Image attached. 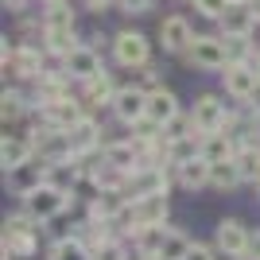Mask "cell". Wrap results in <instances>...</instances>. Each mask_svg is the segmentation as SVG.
<instances>
[{
	"label": "cell",
	"mask_w": 260,
	"mask_h": 260,
	"mask_svg": "<svg viewBox=\"0 0 260 260\" xmlns=\"http://www.w3.org/2000/svg\"><path fill=\"white\" fill-rule=\"evenodd\" d=\"M39 225L43 221H35L27 210H16V214H8L4 217V252L8 256H16V260H31L35 252H39Z\"/></svg>",
	"instance_id": "6da1fadb"
},
{
	"label": "cell",
	"mask_w": 260,
	"mask_h": 260,
	"mask_svg": "<svg viewBox=\"0 0 260 260\" xmlns=\"http://www.w3.org/2000/svg\"><path fill=\"white\" fill-rule=\"evenodd\" d=\"M74 198L78 194H66V190H58L54 183H39L31 194L20 198V206L27 210L35 221H43V225H47V221H54V217H62L66 210H74Z\"/></svg>",
	"instance_id": "7a4b0ae2"
},
{
	"label": "cell",
	"mask_w": 260,
	"mask_h": 260,
	"mask_svg": "<svg viewBox=\"0 0 260 260\" xmlns=\"http://www.w3.org/2000/svg\"><path fill=\"white\" fill-rule=\"evenodd\" d=\"M89 109L82 105V98H62V101H35V109H31V124H39V128H62V132H70L78 124V120L86 117Z\"/></svg>",
	"instance_id": "3957f363"
},
{
	"label": "cell",
	"mask_w": 260,
	"mask_h": 260,
	"mask_svg": "<svg viewBox=\"0 0 260 260\" xmlns=\"http://www.w3.org/2000/svg\"><path fill=\"white\" fill-rule=\"evenodd\" d=\"M109 51H113V62L124 66V70H144L152 62V39L136 27H124L109 39Z\"/></svg>",
	"instance_id": "277c9868"
},
{
	"label": "cell",
	"mask_w": 260,
	"mask_h": 260,
	"mask_svg": "<svg viewBox=\"0 0 260 260\" xmlns=\"http://www.w3.org/2000/svg\"><path fill=\"white\" fill-rule=\"evenodd\" d=\"M186 62L194 70H206V74H221L229 66V51H225V35H194V43L186 51Z\"/></svg>",
	"instance_id": "5b68a950"
},
{
	"label": "cell",
	"mask_w": 260,
	"mask_h": 260,
	"mask_svg": "<svg viewBox=\"0 0 260 260\" xmlns=\"http://www.w3.org/2000/svg\"><path fill=\"white\" fill-rule=\"evenodd\" d=\"M249 245H252V229L237 217H221L214 225V249L225 260H249Z\"/></svg>",
	"instance_id": "8992f818"
},
{
	"label": "cell",
	"mask_w": 260,
	"mask_h": 260,
	"mask_svg": "<svg viewBox=\"0 0 260 260\" xmlns=\"http://www.w3.org/2000/svg\"><path fill=\"white\" fill-rule=\"evenodd\" d=\"M221 86H225V98L233 105H245V101L260 98V74L252 62H229L221 70Z\"/></svg>",
	"instance_id": "52a82bcc"
},
{
	"label": "cell",
	"mask_w": 260,
	"mask_h": 260,
	"mask_svg": "<svg viewBox=\"0 0 260 260\" xmlns=\"http://www.w3.org/2000/svg\"><path fill=\"white\" fill-rule=\"evenodd\" d=\"M128 214H132V225L136 229L167 225V217H171V190H155V194L128 198Z\"/></svg>",
	"instance_id": "ba28073f"
},
{
	"label": "cell",
	"mask_w": 260,
	"mask_h": 260,
	"mask_svg": "<svg viewBox=\"0 0 260 260\" xmlns=\"http://www.w3.org/2000/svg\"><path fill=\"white\" fill-rule=\"evenodd\" d=\"M229 113H233V105H225V98H217V93H202L190 105V120H194V128L202 136L206 132H221L229 124Z\"/></svg>",
	"instance_id": "9c48e42d"
},
{
	"label": "cell",
	"mask_w": 260,
	"mask_h": 260,
	"mask_svg": "<svg viewBox=\"0 0 260 260\" xmlns=\"http://www.w3.org/2000/svg\"><path fill=\"white\" fill-rule=\"evenodd\" d=\"M109 113H113L124 128H132L136 120L148 117V86H120L113 105H109Z\"/></svg>",
	"instance_id": "30bf717a"
},
{
	"label": "cell",
	"mask_w": 260,
	"mask_h": 260,
	"mask_svg": "<svg viewBox=\"0 0 260 260\" xmlns=\"http://www.w3.org/2000/svg\"><path fill=\"white\" fill-rule=\"evenodd\" d=\"M194 35L198 31L190 27L186 16H167V20H159V47H163V54H171V58H186Z\"/></svg>",
	"instance_id": "8fae6325"
},
{
	"label": "cell",
	"mask_w": 260,
	"mask_h": 260,
	"mask_svg": "<svg viewBox=\"0 0 260 260\" xmlns=\"http://www.w3.org/2000/svg\"><path fill=\"white\" fill-rule=\"evenodd\" d=\"M35 136V155L43 163H62V159H74V140H70V132L62 128H31Z\"/></svg>",
	"instance_id": "7c38bea8"
},
{
	"label": "cell",
	"mask_w": 260,
	"mask_h": 260,
	"mask_svg": "<svg viewBox=\"0 0 260 260\" xmlns=\"http://www.w3.org/2000/svg\"><path fill=\"white\" fill-rule=\"evenodd\" d=\"M62 70L82 86V82H89V78H98L101 70H105V62H101V51L93 43H78L74 51L62 54Z\"/></svg>",
	"instance_id": "4fadbf2b"
},
{
	"label": "cell",
	"mask_w": 260,
	"mask_h": 260,
	"mask_svg": "<svg viewBox=\"0 0 260 260\" xmlns=\"http://www.w3.org/2000/svg\"><path fill=\"white\" fill-rule=\"evenodd\" d=\"M4 183H8V190L16 198H23V194H31L39 183H47V163L35 155V159H27V163H20V167H12V171H4Z\"/></svg>",
	"instance_id": "5bb4252c"
},
{
	"label": "cell",
	"mask_w": 260,
	"mask_h": 260,
	"mask_svg": "<svg viewBox=\"0 0 260 260\" xmlns=\"http://www.w3.org/2000/svg\"><path fill=\"white\" fill-rule=\"evenodd\" d=\"M117 82H113V74L109 70H101L98 78H89V82H82L78 86V98H82V105L89 109V113H98V109H109L113 105V98H117Z\"/></svg>",
	"instance_id": "9a60e30c"
},
{
	"label": "cell",
	"mask_w": 260,
	"mask_h": 260,
	"mask_svg": "<svg viewBox=\"0 0 260 260\" xmlns=\"http://www.w3.org/2000/svg\"><path fill=\"white\" fill-rule=\"evenodd\" d=\"M101 159L113 163V167H120V171H136L144 163V152H140V144L132 140V136H117V140L101 144Z\"/></svg>",
	"instance_id": "2e32d148"
},
{
	"label": "cell",
	"mask_w": 260,
	"mask_h": 260,
	"mask_svg": "<svg viewBox=\"0 0 260 260\" xmlns=\"http://www.w3.org/2000/svg\"><path fill=\"white\" fill-rule=\"evenodd\" d=\"M256 12H252V4L249 0H233L225 8V16L217 20V31L221 35H252L256 31Z\"/></svg>",
	"instance_id": "e0dca14e"
},
{
	"label": "cell",
	"mask_w": 260,
	"mask_h": 260,
	"mask_svg": "<svg viewBox=\"0 0 260 260\" xmlns=\"http://www.w3.org/2000/svg\"><path fill=\"white\" fill-rule=\"evenodd\" d=\"M179 113H183V105H179V98H175V89H167L163 82L148 86V117H152V120L167 124V120L179 117Z\"/></svg>",
	"instance_id": "ac0fdd59"
},
{
	"label": "cell",
	"mask_w": 260,
	"mask_h": 260,
	"mask_svg": "<svg viewBox=\"0 0 260 260\" xmlns=\"http://www.w3.org/2000/svg\"><path fill=\"white\" fill-rule=\"evenodd\" d=\"M175 183L183 186V190H206L210 186V159L206 155H194V159H186V163H179L175 167Z\"/></svg>",
	"instance_id": "d6986e66"
},
{
	"label": "cell",
	"mask_w": 260,
	"mask_h": 260,
	"mask_svg": "<svg viewBox=\"0 0 260 260\" xmlns=\"http://www.w3.org/2000/svg\"><path fill=\"white\" fill-rule=\"evenodd\" d=\"M241 183H245V175H241L237 159H217V163H210V190L229 194V190H237Z\"/></svg>",
	"instance_id": "ffe728a7"
},
{
	"label": "cell",
	"mask_w": 260,
	"mask_h": 260,
	"mask_svg": "<svg viewBox=\"0 0 260 260\" xmlns=\"http://www.w3.org/2000/svg\"><path fill=\"white\" fill-rule=\"evenodd\" d=\"M237 136H233V132H206V136H202V155H206L210 163H217V159H233V155H237Z\"/></svg>",
	"instance_id": "44dd1931"
},
{
	"label": "cell",
	"mask_w": 260,
	"mask_h": 260,
	"mask_svg": "<svg viewBox=\"0 0 260 260\" xmlns=\"http://www.w3.org/2000/svg\"><path fill=\"white\" fill-rule=\"evenodd\" d=\"M47 260H93V252L78 241V233H62V237L51 241L47 249Z\"/></svg>",
	"instance_id": "7402d4cb"
},
{
	"label": "cell",
	"mask_w": 260,
	"mask_h": 260,
	"mask_svg": "<svg viewBox=\"0 0 260 260\" xmlns=\"http://www.w3.org/2000/svg\"><path fill=\"white\" fill-rule=\"evenodd\" d=\"M167 229L171 225H144V229H136V233H132V249L140 252V256H159V249H163V237H167Z\"/></svg>",
	"instance_id": "603a6c76"
},
{
	"label": "cell",
	"mask_w": 260,
	"mask_h": 260,
	"mask_svg": "<svg viewBox=\"0 0 260 260\" xmlns=\"http://www.w3.org/2000/svg\"><path fill=\"white\" fill-rule=\"evenodd\" d=\"M78 43H82V39H78V27H43V47H47V54H58V58H62V54L74 51Z\"/></svg>",
	"instance_id": "cb8c5ba5"
},
{
	"label": "cell",
	"mask_w": 260,
	"mask_h": 260,
	"mask_svg": "<svg viewBox=\"0 0 260 260\" xmlns=\"http://www.w3.org/2000/svg\"><path fill=\"white\" fill-rule=\"evenodd\" d=\"M39 23H43V27H78V16H74V8H70V0H62V4H43Z\"/></svg>",
	"instance_id": "d4e9b609"
},
{
	"label": "cell",
	"mask_w": 260,
	"mask_h": 260,
	"mask_svg": "<svg viewBox=\"0 0 260 260\" xmlns=\"http://www.w3.org/2000/svg\"><path fill=\"white\" fill-rule=\"evenodd\" d=\"M190 245H194V241L186 237L183 229H167V237H163V249H159V256H155V260H186Z\"/></svg>",
	"instance_id": "484cf974"
},
{
	"label": "cell",
	"mask_w": 260,
	"mask_h": 260,
	"mask_svg": "<svg viewBox=\"0 0 260 260\" xmlns=\"http://www.w3.org/2000/svg\"><path fill=\"white\" fill-rule=\"evenodd\" d=\"M233 159H237L245 183H260V148H256V144H241Z\"/></svg>",
	"instance_id": "4316f807"
},
{
	"label": "cell",
	"mask_w": 260,
	"mask_h": 260,
	"mask_svg": "<svg viewBox=\"0 0 260 260\" xmlns=\"http://www.w3.org/2000/svg\"><path fill=\"white\" fill-rule=\"evenodd\" d=\"M163 132H167V140H183V136H202V132L194 128V120H190V109H183L179 117H171L167 124H163Z\"/></svg>",
	"instance_id": "83f0119b"
},
{
	"label": "cell",
	"mask_w": 260,
	"mask_h": 260,
	"mask_svg": "<svg viewBox=\"0 0 260 260\" xmlns=\"http://www.w3.org/2000/svg\"><path fill=\"white\" fill-rule=\"evenodd\" d=\"M190 4H194V12L198 16H202V20H221V16H225V8L229 4H233V0H190Z\"/></svg>",
	"instance_id": "f1b7e54d"
},
{
	"label": "cell",
	"mask_w": 260,
	"mask_h": 260,
	"mask_svg": "<svg viewBox=\"0 0 260 260\" xmlns=\"http://www.w3.org/2000/svg\"><path fill=\"white\" fill-rule=\"evenodd\" d=\"M155 4L159 0H117V12H124V16H148Z\"/></svg>",
	"instance_id": "f546056e"
},
{
	"label": "cell",
	"mask_w": 260,
	"mask_h": 260,
	"mask_svg": "<svg viewBox=\"0 0 260 260\" xmlns=\"http://www.w3.org/2000/svg\"><path fill=\"white\" fill-rule=\"evenodd\" d=\"M221 252L214 249V245H202V241H194L190 245V252H186V260H217Z\"/></svg>",
	"instance_id": "4dcf8cb0"
},
{
	"label": "cell",
	"mask_w": 260,
	"mask_h": 260,
	"mask_svg": "<svg viewBox=\"0 0 260 260\" xmlns=\"http://www.w3.org/2000/svg\"><path fill=\"white\" fill-rule=\"evenodd\" d=\"M86 12H93V16H105L109 8H117V0H78Z\"/></svg>",
	"instance_id": "1f68e13d"
},
{
	"label": "cell",
	"mask_w": 260,
	"mask_h": 260,
	"mask_svg": "<svg viewBox=\"0 0 260 260\" xmlns=\"http://www.w3.org/2000/svg\"><path fill=\"white\" fill-rule=\"evenodd\" d=\"M27 4H31V0H4V8H8L12 16H27Z\"/></svg>",
	"instance_id": "d6a6232c"
},
{
	"label": "cell",
	"mask_w": 260,
	"mask_h": 260,
	"mask_svg": "<svg viewBox=\"0 0 260 260\" xmlns=\"http://www.w3.org/2000/svg\"><path fill=\"white\" fill-rule=\"evenodd\" d=\"M249 260H260V229H252V245H249Z\"/></svg>",
	"instance_id": "836d02e7"
},
{
	"label": "cell",
	"mask_w": 260,
	"mask_h": 260,
	"mask_svg": "<svg viewBox=\"0 0 260 260\" xmlns=\"http://www.w3.org/2000/svg\"><path fill=\"white\" fill-rule=\"evenodd\" d=\"M249 4H252V12H256V20H260V0H249Z\"/></svg>",
	"instance_id": "e575fe53"
},
{
	"label": "cell",
	"mask_w": 260,
	"mask_h": 260,
	"mask_svg": "<svg viewBox=\"0 0 260 260\" xmlns=\"http://www.w3.org/2000/svg\"><path fill=\"white\" fill-rule=\"evenodd\" d=\"M252 66H256V74H260V51H256V58H252Z\"/></svg>",
	"instance_id": "d590c367"
},
{
	"label": "cell",
	"mask_w": 260,
	"mask_h": 260,
	"mask_svg": "<svg viewBox=\"0 0 260 260\" xmlns=\"http://www.w3.org/2000/svg\"><path fill=\"white\" fill-rule=\"evenodd\" d=\"M252 144H256V148H260V128H256V136H252Z\"/></svg>",
	"instance_id": "8d00e7d4"
},
{
	"label": "cell",
	"mask_w": 260,
	"mask_h": 260,
	"mask_svg": "<svg viewBox=\"0 0 260 260\" xmlns=\"http://www.w3.org/2000/svg\"><path fill=\"white\" fill-rule=\"evenodd\" d=\"M256 186H260V183H256Z\"/></svg>",
	"instance_id": "74e56055"
}]
</instances>
